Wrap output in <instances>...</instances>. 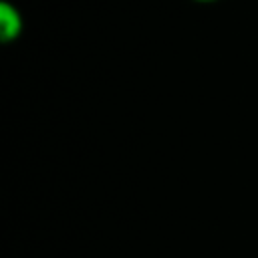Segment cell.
<instances>
[{
	"instance_id": "obj_1",
	"label": "cell",
	"mask_w": 258,
	"mask_h": 258,
	"mask_svg": "<svg viewBox=\"0 0 258 258\" xmlns=\"http://www.w3.org/2000/svg\"><path fill=\"white\" fill-rule=\"evenodd\" d=\"M22 30V18H20V12L8 4V2H2L0 4V36L4 42H10L14 38H18Z\"/></svg>"
},
{
	"instance_id": "obj_2",
	"label": "cell",
	"mask_w": 258,
	"mask_h": 258,
	"mask_svg": "<svg viewBox=\"0 0 258 258\" xmlns=\"http://www.w3.org/2000/svg\"><path fill=\"white\" fill-rule=\"evenodd\" d=\"M198 2H216V0H198Z\"/></svg>"
}]
</instances>
